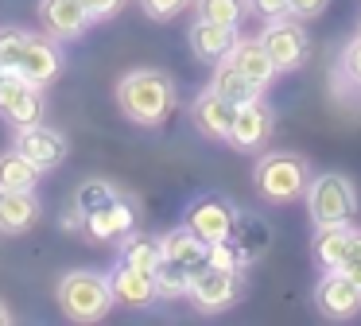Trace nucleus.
Returning a JSON list of instances; mask_svg holds the SVG:
<instances>
[{
    "mask_svg": "<svg viewBox=\"0 0 361 326\" xmlns=\"http://www.w3.org/2000/svg\"><path fill=\"white\" fill-rule=\"evenodd\" d=\"M175 82L164 70H128L117 82V105L133 124L156 128L175 113Z\"/></svg>",
    "mask_w": 361,
    "mask_h": 326,
    "instance_id": "1",
    "label": "nucleus"
},
{
    "mask_svg": "<svg viewBox=\"0 0 361 326\" xmlns=\"http://www.w3.org/2000/svg\"><path fill=\"white\" fill-rule=\"evenodd\" d=\"M59 307L71 322H97L109 315L113 307V291H109V276L97 272H66L59 279Z\"/></svg>",
    "mask_w": 361,
    "mask_h": 326,
    "instance_id": "2",
    "label": "nucleus"
},
{
    "mask_svg": "<svg viewBox=\"0 0 361 326\" xmlns=\"http://www.w3.org/2000/svg\"><path fill=\"white\" fill-rule=\"evenodd\" d=\"M252 183H257V194L264 202H295L311 183V167L295 152H272L257 163Z\"/></svg>",
    "mask_w": 361,
    "mask_h": 326,
    "instance_id": "3",
    "label": "nucleus"
},
{
    "mask_svg": "<svg viewBox=\"0 0 361 326\" xmlns=\"http://www.w3.org/2000/svg\"><path fill=\"white\" fill-rule=\"evenodd\" d=\"M303 198H307V214H311L314 229H322V225H345L357 214V194H353V183L345 175L311 179Z\"/></svg>",
    "mask_w": 361,
    "mask_h": 326,
    "instance_id": "4",
    "label": "nucleus"
},
{
    "mask_svg": "<svg viewBox=\"0 0 361 326\" xmlns=\"http://www.w3.org/2000/svg\"><path fill=\"white\" fill-rule=\"evenodd\" d=\"M245 291V279L241 268H218V264H202V268L190 272V287H187V299L195 303L198 310L206 315H218V310L233 307Z\"/></svg>",
    "mask_w": 361,
    "mask_h": 326,
    "instance_id": "5",
    "label": "nucleus"
},
{
    "mask_svg": "<svg viewBox=\"0 0 361 326\" xmlns=\"http://www.w3.org/2000/svg\"><path fill=\"white\" fill-rule=\"evenodd\" d=\"M260 47L268 51L276 74H280V70H299L307 62V54H311V39H307L303 23L288 20V16L268 20V28L260 31Z\"/></svg>",
    "mask_w": 361,
    "mask_h": 326,
    "instance_id": "6",
    "label": "nucleus"
},
{
    "mask_svg": "<svg viewBox=\"0 0 361 326\" xmlns=\"http://www.w3.org/2000/svg\"><path fill=\"white\" fill-rule=\"evenodd\" d=\"M43 85L27 82V78L20 74H4L0 78V116L4 121H12L20 128V124H39L43 121Z\"/></svg>",
    "mask_w": 361,
    "mask_h": 326,
    "instance_id": "7",
    "label": "nucleus"
},
{
    "mask_svg": "<svg viewBox=\"0 0 361 326\" xmlns=\"http://www.w3.org/2000/svg\"><path fill=\"white\" fill-rule=\"evenodd\" d=\"M311 256L322 272H338L345 264L361 260V229H353L350 222L345 225H322L311 241Z\"/></svg>",
    "mask_w": 361,
    "mask_h": 326,
    "instance_id": "8",
    "label": "nucleus"
},
{
    "mask_svg": "<svg viewBox=\"0 0 361 326\" xmlns=\"http://www.w3.org/2000/svg\"><path fill=\"white\" fill-rule=\"evenodd\" d=\"M314 307H319V315L330 318V322L353 318L361 310V287L353 284L345 272H322L319 287H314Z\"/></svg>",
    "mask_w": 361,
    "mask_h": 326,
    "instance_id": "9",
    "label": "nucleus"
},
{
    "mask_svg": "<svg viewBox=\"0 0 361 326\" xmlns=\"http://www.w3.org/2000/svg\"><path fill=\"white\" fill-rule=\"evenodd\" d=\"M233 217H237V210L221 194H202V198H195L187 206V222L183 225L195 229L206 245H214V241H226L233 233Z\"/></svg>",
    "mask_w": 361,
    "mask_h": 326,
    "instance_id": "10",
    "label": "nucleus"
},
{
    "mask_svg": "<svg viewBox=\"0 0 361 326\" xmlns=\"http://www.w3.org/2000/svg\"><path fill=\"white\" fill-rule=\"evenodd\" d=\"M16 152L27 155V159H32L39 171H51V167H59V163L66 159L71 144H66L63 132L47 128V124L39 121V124H20V132H16Z\"/></svg>",
    "mask_w": 361,
    "mask_h": 326,
    "instance_id": "11",
    "label": "nucleus"
},
{
    "mask_svg": "<svg viewBox=\"0 0 361 326\" xmlns=\"http://www.w3.org/2000/svg\"><path fill=\"white\" fill-rule=\"evenodd\" d=\"M268 136H272V113H268V105L260 97L233 109V124H229L226 144H233L237 152H252V147H260Z\"/></svg>",
    "mask_w": 361,
    "mask_h": 326,
    "instance_id": "12",
    "label": "nucleus"
},
{
    "mask_svg": "<svg viewBox=\"0 0 361 326\" xmlns=\"http://www.w3.org/2000/svg\"><path fill=\"white\" fill-rule=\"evenodd\" d=\"M82 229L90 233V237L97 241H117V237H128V233L136 229V210L128 198H109L105 206L90 210V214H82Z\"/></svg>",
    "mask_w": 361,
    "mask_h": 326,
    "instance_id": "13",
    "label": "nucleus"
},
{
    "mask_svg": "<svg viewBox=\"0 0 361 326\" xmlns=\"http://www.w3.org/2000/svg\"><path fill=\"white\" fill-rule=\"evenodd\" d=\"M59 70H63L59 47L51 43V39H43V35H27V43H24V51H20V62H16L12 74L27 78V82H35V85H47V82L59 78Z\"/></svg>",
    "mask_w": 361,
    "mask_h": 326,
    "instance_id": "14",
    "label": "nucleus"
},
{
    "mask_svg": "<svg viewBox=\"0 0 361 326\" xmlns=\"http://www.w3.org/2000/svg\"><path fill=\"white\" fill-rule=\"evenodd\" d=\"M39 20H43V28H47V35L59 39V43L78 39L82 31L94 23L82 0H39Z\"/></svg>",
    "mask_w": 361,
    "mask_h": 326,
    "instance_id": "15",
    "label": "nucleus"
},
{
    "mask_svg": "<svg viewBox=\"0 0 361 326\" xmlns=\"http://www.w3.org/2000/svg\"><path fill=\"white\" fill-rule=\"evenodd\" d=\"M109 291H113V303H125V307H148L152 299H159V291H156V272H144V268L125 264V260L113 268Z\"/></svg>",
    "mask_w": 361,
    "mask_h": 326,
    "instance_id": "16",
    "label": "nucleus"
},
{
    "mask_svg": "<svg viewBox=\"0 0 361 326\" xmlns=\"http://www.w3.org/2000/svg\"><path fill=\"white\" fill-rule=\"evenodd\" d=\"M187 39H190V51L202 62H221V59H229L233 47H237V28L214 23V20H195Z\"/></svg>",
    "mask_w": 361,
    "mask_h": 326,
    "instance_id": "17",
    "label": "nucleus"
},
{
    "mask_svg": "<svg viewBox=\"0 0 361 326\" xmlns=\"http://www.w3.org/2000/svg\"><path fill=\"white\" fill-rule=\"evenodd\" d=\"M233 109L226 97H218L214 90L198 93L195 105H190V121H195V128L202 132V136L210 140H229V124H233Z\"/></svg>",
    "mask_w": 361,
    "mask_h": 326,
    "instance_id": "18",
    "label": "nucleus"
},
{
    "mask_svg": "<svg viewBox=\"0 0 361 326\" xmlns=\"http://www.w3.org/2000/svg\"><path fill=\"white\" fill-rule=\"evenodd\" d=\"M229 241L237 245V253H241L245 268H249V264H257L260 256L268 253V245H272V229H268V222H264L260 214H249V210L241 214V210H237Z\"/></svg>",
    "mask_w": 361,
    "mask_h": 326,
    "instance_id": "19",
    "label": "nucleus"
},
{
    "mask_svg": "<svg viewBox=\"0 0 361 326\" xmlns=\"http://www.w3.org/2000/svg\"><path fill=\"white\" fill-rule=\"evenodd\" d=\"M229 62H233L252 85H260V90H268L272 78H276V66H272V59H268V51L260 47V39H237Z\"/></svg>",
    "mask_w": 361,
    "mask_h": 326,
    "instance_id": "20",
    "label": "nucleus"
},
{
    "mask_svg": "<svg viewBox=\"0 0 361 326\" xmlns=\"http://www.w3.org/2000/svg\"><path fill=\"white\" fill-rule=\"evenodd\" d=\"M159 245H164V260H175V264H183V268H190V272L206 264V241L198 237L195 229H187V225L164 233Z\"/></svg>",
    "mask_w": 361,
    "mask_h": 326,
    "instance_id": "21",
    "label": "nucleus"
},
{
    "mask_svg": "<svg viewBox=\"0 0 361 326\" xmlns=\"http://www.w3.org/2000/svg\"><path fill=\"white\" fill-rule=\"evenodd\" d=\"M210 90L218 97H226L229 105H245V101H257L260 97V85H252L241 70L233 66L229 59L214 62V78H210Z\"/></svg>",
    "mask_w": 361,
    "mask_h": 326,
    "instance_id": "22",
    "label": "nucleus"
},
{
    "mask_svg": "<svg viewBox=\"0 0 361 326\" xmlns=\"http://www.w3.org/2000/svg\"><path fill=\"white\" fill-rule=\"evenodd\" d=\"M39 217L32 191H0V233H24Z\"/></svg>",
    "mask_w": 361,
    "mask_h": 326,
    "instance_id": "23",
    "label": "nucleus"
},
{
    "mask_svg": "<svg viewBox=\"0 0 361 326\" xmlns=\"http://www.w3.org/2000/svg\"><path fill=\"white\" fill-rule=\"evenodd\" d=\"M39 175H43V171L35 167L27 155H20L16 147L0 155V191H32Z\"/></svg>",
    "mask_w": 361,
    "mask_h": 326,
    "instance_id": "24",
    "label": "nucleus"
},
{
    "mask_svg": "<svg viewBox=\"0 0 361 326\" xmlns=\"http://www.w3.org/2000/svg\"><path fill=\"white\" fill-rule=\"evenodd\" d=\"M121 260L136 264V268H144V272H156V264L164 260V245H159V237H152V233H128L125 245H121Z\"/></svg>",
    "mask_w": 361,
    "mask_h": 326,
    "instance_id": "25",
    "label": "nucleus"
},
{
    "mask_svg": "<svg viewBox=\"0 0 361 326\" xmlns=\"http://www.w3.org/2000/svg\"><path fill=\"white\" fill-rule=\"evenodd\" d=\"M187 287H190V268L175 260H159L156 264V291L159 299H187Z\"/></svg>",
    "mask_w": 361,
    "mask_h": 326,
    "instance_id": "26",
    "label": "nucleus"
},
{
    "mask_svg": "<svg viewBox=\"0 0 361 326\" xmlns=\"http://www.w3.org/2000/svg\"><path fill=\"white\" fill-rule=\"evenodd\" d=\"M195 8H198V20L229 23V28H237L245 20V12H249L245 0H195Z\"/></svg>",
    "mask_w": 361,
    "mask_h": 326,
    "instance_id": "27",
    "label": "nucleus"
},
{
    "mask_svg": "<svg viewBox=\"0 0 361 326\" xmlns=\"http://www.w3.org/2000/svg\"><path fill=\"white\" fill-rule=\"evenodd\" d=\"M109 198H117V186L105 183V179H86V183L78 186V194H74V210H78V214H90V210L105 206Z\"/></svg>",
    "mask_w": 361,
    "mask_h": 326,
    "instance_id": "28",
    "label": "nucleus"
},
{
    "mask_svg": "<svg viewBox=\"0 0 361 326\" xmlns=\"http://www.w3.org/2000/svg\"><path fill=\"white\" fill-rule=\"evenodd\" d=\"M27 35H32V31H24V28H0V66L4 70H16Z\"/></svg>",
    "mask_w": 361,
    "mask_h": 326,
    "instance_id": "29",
    "label": "nucleus"
},
{
    "mask_svg": "<svg viewBox=\"0 0 361 326\" xmlns=\"http://www.w3.org/2000/svg\"><path fill=\"white\" fill-rule=\"evenodd\" d=\"M206 264H218V268H245L241 253H237L233 241H214V245H206Z\"/></svg>",
    "mask_w": 361,
    "mask_h": 326,
    "instance_id": "30",
    "label": "nucleus"
},
{
    "mask_svg": "<svg viewBox=\"0 0 361 326\" xmlns=\"http://www.w3.org/2000/svg\"><path fill=\"white\" fill-rule=\"evenodd\" d=\"M144 16H152V20H175V16L183 12V8H190V0H140Z\"/></svg>",
    "mask_w": 361,
    "mask_h": 326,
    "instance_id": "31",
    "label": "nucleus"
},
{
    "mask_svg": "<svg viewBox=\"0 0 361 326\" xmlns=\"http://www.w3.org/2000/svg\"><path fill=\"white\" fill-rule=\"evenodd\" d=\"M342 78H350V82L361 90V35L342 51Z\"/></svg>",
    "mask_w": 361,
    "mask_h": 326,
    "instance_id": "32",
    "label": "nucleus"
},
{
    "mask_svg": "<svg viewBox=\"0 0 361 326\" xmlns=\"http://www.w3.org/2000/svg\"><path fill=\"white\" fill-rule=\"evenodd\" d=\"M252 16H264V20H280V16H291L288 0H245Z\"/></svg>",
    "mask_w": 361,
    "mask_h": 326,
    "instance_id": "33",
    "label": "nucleus"
},
{
    "mask_svg": "<svg viewBox=\"0 0 361 326\" xmlns=\"http://www.w3.org/2000/svg\"><path fill=\"white\" fill-rule=\"evenodd\" d=\"M90 12V20H109V16H117L121 8H125V0H82Z\"/></svg>",
    "mask_w": 361,
    "mask_h": 326,
    "instance_id": "34",
    "label": "nucleus"
},
{
    "mask_svg": "<svg viewBox=\"0 0 361 326\" xmlns=\"http://www.w3.org/2000/svg\"><path fill=\"white\" fill-rule=\"evenodd\" d=\"M326 4H330V0H288L291 16H299V20H314V16H322V12H326Z\"/></svg>",
    "mask_w": 361,
    "mask_h": 326,
    "instance_id": "35",
    "label": "nucleus"
},
{
    "mask_svg": "<svg viewBox=\"0 0 361 326\" xmlns=\"http://www.w3.org/2000/svg\"><path fill=\"white\" fill-rule=\"evenodd\" d=\"M338 272H345V276L353 279V284L361 287V260H353V264H345V268H338Z\"/></svg>",
    "mask_w": 361,
    "mask_h": 326,
    "instance_id": "36",
    "label": "nucleus"
},
{
    "mask_svg": "<svg viewBox=\"0 0 361 326\" xmlns=\"http://www.w3.org/2000/svg\"><path fill=\"white\" fill-rule=\"evenodd\" d=\"M8 322H12V310L4 307V303H0V326H8Z\"/></svg>",
    "mask_w": 361,
    "mask_h": 326,
    "instance_id": "37",
    "label": "nucleus"
},
{
    "mask_svg": "<svg viewBox=\"0 0 361 326\" xmlns=\"http://www.w3.org/2000/svg\"><path fill=\"white\" fill-rule=\"evenodd\" d=\"M4 74H8V70H4V66H0V78H4Z\"/></svg>",
    "mask_w": 361,
    "mask_h": 326,
    "instance_id": "38",
    "label": "nucleus"
},
{
    "mask_svg": "<svg viewBox=\"0 0 361 326\" xmlns=\"http://www.w3.org/2000/svg\"><path fill=\"white\" fill-rule=\"evenodd\" d=\"M357 35H361V31H357Z\"/></svg>",
    "mask_w": 361,
    "mask_h": 326,
    "instance_id": "39",
    "label": "nucleus"
}]
</instances>
